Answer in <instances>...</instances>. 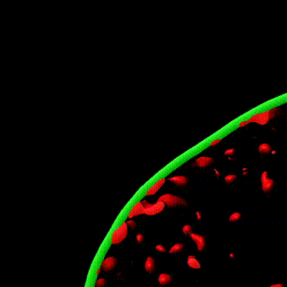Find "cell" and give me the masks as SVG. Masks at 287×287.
<instances>
[{
    "label": "cell",
    "instance_id": "cell-1",
    "mask_svg": "<svg viewBox=\"0 0 287 287\" xmlns=\"http://www.w3.org/2000/svg\"><path fill=\"white\" fill-rule=\"evenodd\" d=\"M281 114V109L279 107H275L270 110H268L265 111L258 113V114H255L252 117L246 120L247 124H250V123H256L259 124L260 126H265L267 125L270 120H272L273 119H274L275 117H277Z\"/></svg>",
    "mask_w": 287,
    "mask_h": 287
},
{
    "label": "cell",
    "instance_id": "cell-2",
    "mask_svg": "<svg viewBox=\"0 0 287 287\" xmlns=\"http://www.w3.org/2000/svg\"><path fill=\"white\" fill-rule=\"evenodd\" d=\"M158 201H161L169 207L176 206H188L187 202L184 198L172 195V194H164L158 198Z\"/></svg>",
    "mask_w": 287,
    "mask_h": 287
},
{
    "label": "cell",
    "instance_id": "cell-3",
    "mask_svg": "<svg viewBox=\"0 0 287 287\" xmlns=\"http://www.w3.org/2000/svg\"><path fill=\"white\" fill-rule=\"evenodd\" d=\"M143 204L145 206V215H155L162 213L165 208V204L161 201H158L154 204L148 203L146 200H143Z\"/></svg>",
    "mask_w": 287,
    "mask_h": 287
},
{
    "label": "cell",
    "instance_id": "cell-4",
    "mask_svg": "<svg viewBox=\"0 0 287 287\" xmlns=\"http://www.w3.org/2000/svg\"><path fill=\"white\" fill-rule=\"evenodd\" d=\"M129 234V226H127L126 222H123V224L117 229L111 235V243L114 245L121 243Z\"/></svg>",
    "mask_w": 287,
    "mask_h": 287
},
{
    "label": "cell",
    "instance_id": "cell-5",
    "mask_svg": "<svg viewBox=\"0 0 287 287\" xmlns=\"http://www.w3.org/2000/svg\"><path fill=\"white\" fill-rule=\"evenodd\" d=\"M260 180H261V188H262L263 192L265 194L270 193L274 186V180L273 179L269 178L268 172L265 171L261 173Z\"/></svg>",
    "mask_w": 287,
    "mask_h": 287
},
{
    "label": "cell",
    "instance_id": "cell-6",
    "mask_svg": "<svg viewBox=\"0 0 287 287\" xmlns=\"http://www.w3.org/2000/svg\"><path fill=\"white\" fill-rule=\"evenodd\" d=\"M214 158L209 156H200L197 158L195 162L192 163V167H198V168H206L214 163Z\"/></svg>",
    "mask_w": 287,
    "mask_h": 287
},
{
    "label": "cell",
    "instance_id": "cell-7",
    "mask_svg": "<svg viewBox=\"0 0 287 287\" xmlns=\"http://www.w3.org/2000/svg\"><path fill=\"white\" fill-rule=\"evenodd\" d=\"M191 240H192L196 244H197V249L198 251H203L206 249V240L204 236L197 234V233L192 232L189 235Z\"/></svg>",
    "mask_w": 287,
    "mask_h": 287
},
{
    "label": "cell",
    "instance_id": "cell-8",
    "mask_svg": "<svg viewBox=\"0 0 287 287\" xmlns=\"http://www.w3.org/2000/svg\"><path fill=\"white\" fill-rule=\"evenodd\" d=\"M140 215H145V206L142 201L137 202V203L132 207L127 217H129V219H132L133 217Z\"/></svg>",
    "mask_w": 287,
    "mask_h": 287
},
{
    "label": "cell",
    "instance_id": "cell-9",
    "mask_svg": "<svg viewBox=\"0 0 287 287\" xmlns=\"http://www.w3.org/2000/svg\"><path fill=\"white\" fill-rule=\"evenodd\" d=\"M116 265H117V259L114 257H109V258H106L102 261L101 269H103L106 272L111 271L115 268Z\"/></svg>",
    "mask_w": 287,
    "mask_h": 287
},
{
    "label": "cell",
    "instance_id": "cell-10",
    "mask_svg": "<svg viewBox=\"0 0 287 287\" xmlns=\"http://www.w3.org/2000/svg\"><path fill=\"white\" fill-rule=\"evenodd\" d=\"M165 178H163V179H159L158 180V181L156 182V183H154L149 189H148L147 191H146V196L147 197H150V196H154V195H155L157 192H158V191L159 190H160V188L164 185V183H165Z\"/></svg>",
    "mask_w": 287,
    "mask_h": 287
},
{
    "label": "cell",
    "instance_id": "cell-11",
    "mask_svg": "<svg viewBox=\"0 0 287 287\" xmlns=\"http://www.w3.org/2000/svg\"><path fill=\"white\" fill-rule=\"evenodd\" d=\"M168 180L179 187L186 186L188 183V179L185 176H172V177H170L168 179Z\"/></svg>",
    "mask_w": 287,
    "mask_h": 287
},
{
    "label": "cell",
    "instance_id": "cell-12",
    "mask_svg": "<svg viewBox=\"0 0 287 287\" xmlns=\"http://www.w3.org/2000/svg\"><path fill=\"white\" fill-rule=\"evenodd\" d=\"M172 277L171 274H166V273H162L158 275V283L160 285L162 286H165V285H169L170 284L172 283Z\"/></svg>",
    "mask_w": 287,
    "mask_h": 287
},
{
    "label": "cell",
    "instance_id": "cell-13",
    "mask_svg": "<svg viewBox=\"0 0 287 287\" xmlns=\"http://www.w3.org/2000/svg\"><path fill=\"white\" fill-rule=\"evenodd\" d=\"M187 264H188V267L190 268H192V269H200V268H201L200 262L197 260V257L194 256V255H190V256L188 257Z\"/></svg>",
    "mask_w": 287,
    "mask_h": 287
},
{
    "label": "cell",
    "instance_id": "cell-14",
    "mask_svg": "<svg viewBox=\"0 0 287 287\" xmlns=\"http://www.w3.org/2000/svg\"><path fill=\"white\" fill-rule=\"evenodd\" d=\"M145 269L148 273H153L155 270V259L153 257H148L145 263Z\"/></svg>",
    "mask_w": 287,
    "mask_h": 287
},
{
    "label": "cell",
    "instance_id": "cell-15",
    "mask_svg": "<svg viewBox=\"0 0 287 287\" xmlns=\"http://www.w3.org/2000/svg\"><path fill=\"white\" fill-rule=\"evenodd\" d=\"M258 151L260 154H271V152H272V147L268 143H263L259 145Z\"/></svg>",
    "mask_w": 287,
    "mask_h": 287
},
{
    "label": "cell",
    "instance_id": "cell-16",
    "mask_svg": "<svg viewBox=\"0 0 287 287\" xmlns=\"http://www.w3.org/2000/svg\"><path fill=\"white\" fill-rule=\"evenodd\" d=\"M185 248V245L183 243H177L174 244V245L169 249V253L170 254H177L180 251H182L183 249Z\"/></svg>",
    "mask_w": 287,
    "mask_h": 287
},
{
    "label": "cell",
    "instance_id": "cell-17",
    "mask_svg": "<svg viewBox=\"0 0 287 287\" xmlns=\"http://www.w3.org/2000/svg\"><path fill=\"white\" fill-rule=\"evenodd\" d=\"M242 215L239 212H234V213H232V214L229 216V221L231 222H236L238 221H240L241 219Z\"/></svg>",
    "mask_w": 287,
    "mask_h": 287
},
{
    "label": "cell",
    "instance_id": "cell-18",
    "mask_svg": "<svg viewBox=\"0 0 287 287\" xmlns=\"http://www.w3.org/2000/svg\"><path fill=\"white\" fill-rule=\"evenodd\" d=\"M237 179V176L234 175V174H229V175H226L224 177V181L227 183V184H231L235 181V180Z\"/></svg>",
    "mask_w": 287,
    "mask_h": 287
},
{
    "label": "cell",
    "instance_id": "cell-19",
    "mask_svg": "<svg viewBox=\"0 0 287 287\" xmlns=\"http://www.w3.org/2000/svg\"><path fill=\"white\" fill-rule=\"evenodd\" d=\"M182 231L185 235H190L192 233V226L190 224H186L182 227Z\"/></svg>",
    "mask_w": 287,
    "mask_h": 287
},
{
    "label": "cell",
    "instance_id": "cell-20",
    "mask_svg": "<svg viewBox=\"0 0 287 287\" xmlns=\"http://www.w3.org/2000/svg\"><path fill=\"white\" fill-rule=\"evenodd\" d=\"M106 283H107V281H106L105 278H99V279H97L96 283H95V286L96 287H104L106 285Z\"/></svg>",
    "mask_w": 287,
    "mask_h": 287
},
{
    "label": "cell",
    "instance_id": "cell-21",
    "mask_svg": "<svg viewBox=\"0 0 287 287\" xmlns=\"http://www.w3.org/2000/svg\"><path fill=\"white\" fill-rule=\"evenodd\" d=\"M235 152H236V150L234 149V148H229V149L225 150L224 155H226L228 157H232L233 155L235 154Z\"/></svg>",
    "mask_w": 287,
    "mask_h": 287
},
{
    "label": "cell",
    "instance_id": "cell-22",
    "mask_svg": "<svg viewBox=\"0 0 287 287\" xmlns=\"http://www.w3.org/2000/svg\"><path fill=\"white\" fill-rule=\"evenodd\" d=\"M126 222L127 226H129V228H130V229H135L136 227V222L134 220H129Z\"/></svg>",
    "mask_w": 287,
    "mask_h": 287
},
{
    "label": "cell",
    "instance_id": "cell-23",
    "mask_svg": "<svg viewBox=\"0 0 287 287\" xmlns=\"http://www.w3.org/2000/svg\"><path fill=\"white\" fill-rule=\"evenodd\" d=\"M155 249L158 252H161V253H165L167 251V249H165V247L163 245H162V244H158V245H156L155 246Z\"/></svg>",
    "mask_w": 287,
    "mask_h": 287
},
{
    "label": "cell",
    "instance_id": "cell-24",
    "mask_svg": "<svg viewBox=\"0 0 287 287\" xmlns=\"http://www.w3.org/2000/svg\"><path fill=\"white\" fill-rule=\"evenodd\" d=\"M136 241L137 243H142L144 241V235L142 234V233H138V234L136 235Z\"/></svg>",
    "mask_w": 287,
    "mask_h": 287
},
{
    "label": "cell",
    "instance_id": "cell-25",
    "mask_svg": "<svg viewBox=\"0 0 287 287\" xmlns=\"http://www.w3.org/2000/svg\"><path fill=\"white\" fill-rule=\"evenodd\" d=\"M222 138H217V139H215L214 141H213L211 144H210V146H215V145H218V144H220L221 142H222Z\"/></svg>",
    "mask_w": 287,
    "mask_h": 287
},
{
    "label": "cell",
    "instance_id": "cell-26",
    "mask_svg": "<svg viewBox=\"0 0 287 287\" xmlns=\"http://www.w3.org/2000/svg\"><path fill=\"white\" fill-rule=\"evenodd\" d=\"M269 287H284V285L281 283H277V284H271Z\"/></svg>",
    "mask_w": 287,
    "mask_h": 287
},
{
    "label": "cell",
    "instance_id": "cell-27",
    "mask_svg": "<svg viewBox=\"0 0 287 287\" xmlns=\"http://www.w3.org/2000/svg\"><path fill=\"white\" fill-rule=\"evenodd\" d=\"M214 172H215V176H216V178H220V176H221V173H220V172L218 171V170H217V169H214Z\"/></svg>",
    "mask_w": 287,
    "mask_h": 287
},
{
    "label": "cell",
    "instance_id": "cell-28",
    "mask_svg": "<svg viewBox=\"0 0 287 287\" xmlns=\"http://www.w3.org/2000/svg\"><path fill=\"white\" fill-rule=\"evenodd\" d=\"M196 216H197V220L198 221H200L201 220V214H200V212H196Z\"/></svg>",
    "mask_w": 287,
    "mask_h": 287
},
{
    "label": "cell",
    "instance_id": "cell-29",
    "mask_svg": "<svg viewBox=\"0 0 287 287\" xmlns=\"http://www.w3.org/2000/svg\"><path fill=\"white\" fill-rule=\"evenodd\" d=\"M229 257H230V259H235V255H234V253H230Z\"/></svg>",
    "mask_w": 287,
    "mask_h": 287
},
{
    "label": "cell",
    "instance_id": "cell-30",
    "mask_svg": "<svg viewBox=\"0 0 287 287\" xmlns=\"http://www.w3.org/2000/svg\"><path fill=\"white\" fill-rule=\"evenodd\" d=\"M242 175H243V176H248V175H249V171L242 172Z\"/></svg>",
    "mask_w": 287,
    "mask_h": 287
},
{
    "label": "cell",
    "instance_id": "cell-31",
    "mask_svg": "<svg viewBox=\"0 0 287 287\" xmlns=\"http://www.w3.org/2000/svg\"><path fill=\"white\" fill-rule=\"evenodd\" d=\"M271 154H273V155H275V154H276V151H275V150H272V152H271Z\"/></svg>",
    "mask_w": 287,
    "mask_h": 287
},
{
    "label": "cell",
    "instance_id": "cell-32",
    "mask_svg": "<svg viewBox=\"0 0 287 287\" xmlns=\"http://www.w3.org/2000/svg\"><path fill=\"white\" fill-rule=\"evenodd\" d=\"M228 160L229 161H234V158L233 157H228Z\"/></svg>",
    "mask_w": 287,
    "mask_h": 287
},
{
    "label": "cell",
    "instance_id": "cell-33",
    "mask_svg": "<svg viewBox=\"0 0 287 287\" xmlns=\"http://www.w3.org/2000/svg\"><path fill=\"white\" fill-rule=\"evenodd\" d=\"M101 268H100L98 269V271H97V275H99V274H100V273H101Z\"/></svg>",
    "mask_w": 287,
    "mask_h": 287
},
{
    "label": "cell",
    "instance_id": "cell-34",
    "mask_svg": "<svg viewBox=\"0 0 287 287\" xmlns=\"http://www.w3.org/2000/svg\"><path fill=\"white\" fill-rule=\"evenodd\" d=\"M246 171H248V168H246V167H244V168L242 169V172H246Z\"/></svg>",
    "mask_w": 287,
    "mask_h": 287
},
{
    "label": "cell",
    "instance_id": "cell-35",
    "mask_svg": "<svg viewBox=\"0 0 287 287\" xmlns=\"http://www.w3.org/2000/svg\"><path fill=\"white\" fill-rule=\"evenodd\" d=\"M271 129H272V130H273L274 132H275V131H276V129H275V127H274V126H272V127H271Z\"/></svg>",
    "mask_w": 287,
    "mask_h": 287
},
{
    "label": "cell",
    "instance_id": "cell-36",
    "mask_svg": "<svg viewBox=\"0 0 287 287\" xmlns=\"http://www.w3.org/2000/svg\"><path fill=\"white\" fill-rule=\"evenodd\" d=\"M94 287H96V286H94Z\"/></svg>",
    "mask_w": 287,
    "mask_h": 287
}]
</instances>
